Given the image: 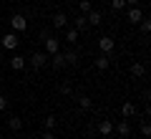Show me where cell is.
Here are the masks:
<instances>
[{"label": "cell", "mask_w": 151, "mask_h": 139, "mask_svg": "<svg viewBox=\"0 0 151 139\" xmlns=\"http://www.w3.org/2000/svg\"><path fill=\"white\" fill-rule=\"evenodd\" d=\"M0 43H3V48L15 51L18 46H20V38H18V33H3V36H0Z\"/></svg>", "instance_id": "1"}, {"label": "cell", "mask_w": 151, "mask_h": 139, "mask_svg": "<svg viewBox=\"0 0 151 139\" xmlns=\"http://www.w3.org/2000/svg\"><path fill=\"white\" fill-rule=\"evenodd\" d=\"M25 63H30L33 66V68H43V66L45 63H48V53H40V51H33V56H30V58H25Z\"/></svg>", "instance_id": "2"}, {"label": "cell", "mask_w": 151, "mask_h": 139, "mask_svg": "<svg viewBox=\"0 0 151 139\" xmlns=\"http://www.w3.org/2000/svg\"><path fill=\"white\" fill-rule=\"evenodd\" d=\"M10 28H13V33H23L28 28V18L23 15V13H15V15L10 18Z\"/></svg>", "instance_id": "3"}, {"label": "cell", "mask_w": 151, "mask_h": 139, "mask_svg": "<svg viewBox=\"0 0 151 139\" xmlns=\"http://www.w3.org/2000/svg\"><path fill=\"white\" fill-rule=\"evenodd\" d=\"M43 48H45V53H48V56H53V53H58V51H60V41L55 36H48L43 41Z\"/></svg>", "instance_id": "4"}, {"label": "cell", "mask_w": 151, "mask_h": 139, "mask_svg": "<svg viewBox=\"0 0 151 139\" xmlns=\"http://www.w3.org/2000/svg\"><path fill=\"white\" fill-rule=\"evenodd\" d=\"M98 48H101V53H111V51L116 48V43H113V38L101 36V38H98Z\"/></svg>", "instance_id": "5"}, {"label": "cell", "mask_w": 151, "mask_h": 139, "mask_svg": "<svg viewBox=\"0 0 151 139\" xmlns=\"http://www.w3.org/2000/svg\"><path fill=\"white\" fill-rule=\"evenodd\" d=\"M141 18H144V10H141L139 5L129 8V13H126V20H129V23H134V25H136V23H141Z\"/></svg>", "instance_id": "6"}, {"label": "cell", "mask_w": 151, "mask_h": 139, "mask_svg": "<svg viewBox=\"0 0 151 139\" xmlns=\"http://www.w3.org/2000/svg\"><path fill=\"white\" fill-rule=\"evenodd\" d=\"M86 20H88V25H101L103 15H101V10H93V8H91V10L86 13Z\"/></svg>", "instance_id": "7"}, {"label": "cell", "mask_w": 151, "mask_h": 139, "mask_svg": "<svg viewBox=\"0 0 151 139\" xmlns=\"http://www.w3.org/2000/svg\"><path fill=\"white\" fill-rule=\"evenodd\" d=\"M48 63L53 66L55 71H60V68H65V58H63V53H60V51H58V53H53V56H50V58H48Z\"/></svg>", "instance_id": "8"}, {"label": "cell", "mask_w": 151, "mask_h": 139, "mask_svg": "<svg viewBox=\"0 0 151 139\" xmlns=\"http://www.w3.org/2000/svg\"><path fill=\"white\" fill-rule=\"evenodd\" d=\"M73 99L78 101V106H81V109H93V99L86 96V94H73Z\"/></svg>", "instance_id": "9"}, {"label": "cell", "mask_w": 151, "mask_h": 139, "mask_svg": "<svg viewBox=\"0 0 151 139\" xmlns=\"http://www.w3.org/2000/svg\"><path fill=\"white\" fill-rule=\"evenodd\" d=\"M131 76H134V79H144L146 76V66L141 63V61H134V63H131Z\"/></svg>", "instance_id": "10"}, {"label": "cell", "mask_w": 151, "mask_h": 139, "mask_svg": "<svg viewBox=\"0 0 151 139\" xmlns=\"http://www.w3.org/2000/svg\"><path fill=\"white\" fill-rule=\"evenodd\" d=\"M8 66H10L13 71H23V68H25L28 63H25V58H23V56H18V53H15V56L10 58V61H8Z\"/></svg>", "instance_id": "11"}, {"label": "cell", "mask_w": 151, "mask_h": 139, "mask_svg": "<svg viewBox=\"0 0 151 139\" xmlns=\"http://www.w3.org/2000/svg\"><path fill=\"white\" fill-rule=\"evenodd\" d=\"M96 132H98V134H103V137H108V134L113 132V122H108V119L98 122V124H96Z\"/></svg>", "instance_id": "12"}, {"label": "cell", "mask_w": 151, "mask_h": 139, "mask_svg": "<svg viewBox=\"0 0 151 139\" xmlns=\"http://www.w3.org/2000/svg\"><path fill=\"white\" fill-rule=\"evenodd\" d=\"M113 127H116V132H119V137H131V124L129 122H116L113 124Z\"/></svg>", "instance_id": "13"}, {"label": "cell", "mask_w": 151, "mask_h": 139, "mask_svg": "<svg viewBox=\"0 0 151 139\" xmlns=\"http://www.w3.org/2000/svg\"><path fill=\"white\" fill-rule=\"evenodd\" d=\"M50 23H53V28L58 31V28H65V25H68V18H65V13H55Z\"/></svg>", "instance_id": "14"}, {"label": "cell", "mask_w": 151, "mask_h": 139, "mask_svg": "<svg viewBox=\"0 0 151 139\" xmlns=\"http://www.w3.org/2000/svg\"><path fill=\"white\" fill-rule=\"evenodd\" d=\"M108 66H111V58H108V53H101V56L96 58V68H98V71H106Z\"/></svg>", "instance_id": "15"}, {"label": "cell", "mask_w": 151, "mask_h": 139, "mask_svg": "<svg viewBox=\"0 0 151 139\" xmlns=\"http://www.w3.org/2000/svg\"><path fill=\"white\" fill-rule=\"evenodd\" d=\"M8 129H10V132H20L23 129V119L20 116H10L8 119Z\"/></svg>", "instance_id": "16"}, {"label": "cell", "mask_w": 151, "mask_h": 139, "mask_svg": "<svg viewBox=\"0 0 151 139\" xmlns=\"http://www.w3.org/2000/svg\"><path fill=\"white\" fill-rule=\"evenodd\" d=\"M73 25H76V31H78V33H81V31H86V28H88V20H86V15H83V13H81V15H76Z\"/></svg>", "instance_id": "17"}, {"label": "cell", "mask_w": 151, "mask_h": 139, "mask_svg": "<svg viewBox=\"0 0 151 139\" xmlns=\"http://www.w3.org/2000/svg\"><path fill=\"white\" fill-rule=\"evenodd\" d=\"M63 58H65V66H78V63H81L76 51H68V53H63Z\"/></svg>", "instance_id": "18"}, {"label": "cell", "mask_w": 151, "mask_h": 139, "mask_svg": "<svg viewBox=\"0 0 151 139\" xmlns=\"http://www.w3.org/2000/svg\"><path fill=\"white\" fill-rule=\"evenodd\" d=\"M43 127L48 129V132H55V127H58V119H55L53 114H48V116L43 119Z\"/></svg>", "instance_id": "19"}, {"label": "cell", "mask_w": 151, "mask_h": 139, "mask_svg": "<svg viewBox=\"0 0 151 139\" xmlns=\"http://www.w3.org/2000/svg\"><path fill=\"white\" fill-rule=\"evenodd\" d=\"M121 114H124L126 119H129V116H134V114H136V104H134V101H126L124 106H121Z\"/></svg>", "instance_id": "20"}, {"label": "cell", "mask_w": 151, "mask_h": 139, "mask_svg": "<svg viewBox=\"0 0 151 139\" xmlns=\"http://www.w3.org/2000/svg\"><path fill=\"white\" fill-rule=\"evenodd\" d=\"M63 41L76 43V41H78V31H76V28H68V31H65V38H63Z\"/></svg>", "instance_id": "21"}, {"label": "cell", "mask_w": 151, "mask_h": 139, "mask_svg": "<svg viewBox=\"0 0 151 139\" xmlns=\"http://www.w3.org/2000/svg\"><path fill=\"white\" fill-rule=\"evenodd\" d=\"M124 8H126V0H111V10H113V13L124 10Z\"/></svg>", "instance_id": "22"}, {"label": "cell", "mask_w": 151, "mask_h": 139, "mask_svg": "<svg viewBox=\"0 0 151 139\" xmlns=\"http://www.w3.org/2000/svg\"><path fill=\"white\" fill-rule=\"evenodd\" d=\"M58 91L63 94V96H70V94H73V86H70L68 81H65V84H60V89H58Z\"/></svg>", "instance_id": "23"}, {"label": "cell", "mask_w": 151, "mask_h": 139, "mask_svg": "<svg viewBox=\"0 0 151 139\" xmlns=\"http://www.w3.org/2000/svg\"><path fill=\"white\" fill-rule=\"evenodd\" d=\"M139 25H141V31H144V33H149V31H151V20H149L146 15L141 18V23H139Z\"/></svg>", "instance_id": "24"}, {"label": "cell", "mask_w": 151, "mask_h": 139, "mask_svg": "<svg viewBox=\"0 0 151 139\" xmlns=\"http://www.w3.org/2000/svg\"><path fill=\"white\" fill-rule=\"evenodd\" d=\"M78 5H81V10H83V15H86V13L91 10V0H78Z\"/></svg>", "instance_id": "25"}, {"label": "cell", "mask_w": 151, "mask_h": 139, "mask_svg": "<svg viewBox=\"0 0 151 139\" xmlns=\"http://www.w3.org/2000/svg\"><path fill=\"white\" fill-rule=\"evenodd\" d=\"M8 104H10V101H8V96H5V94H0V111H5Z\"/></svg>", "instance_id": "26"}, {"label": "cell", "mask_w": 151, "mask_h": 139, "mask_svg": "<svg viewBox=\"0 0 151 139\" xmlns=\"http://www.w3.org/2000/svg\"><path fill=\"white\" fill-rule=\"evenodd\" d=\"M141 134H144V137L149 139V134H151V127H149V122H144V124H141Z\"/></svg>", "instance_id": "27"}, {"label": "cell", "mask_w": 151, "mask_h": 139, "mask_svg": "<svg viewBox=\"0 0 151 139\" xmlns=\"http://www.w3.org/2000/svg\"><path fill=\"white\" fill-rule=\"evenodd\" d=\"M40 139H55V132H48V129H45V132L40 134Z\"/></svg>", "instance_id": "28"}, {"label": "cell", "mask_w": 151, "mask_h": 139, "mask_svg": "<svg viewBox=\"0 0 151 139\" xmlns=\"http://www.w3.org/2000/svg\"><path fill=\"white\" fill-rule=\"evenodd\" d=\"M139 3H141V0H126V5H129V8H136Z\"/></svg>", "instance_id": "29"}, {"label": "cell", "mask_w": 151, "mask_h": 139, "mask_svg": "<svg viewBox=\"0 0 151 139\" xmlns=\"http://www.w3.org/2000/svg\"><path fill=\"white\" fill-rule=\"evenodd\" d=\"M106 139H116V137H111V134H108V137H106Z\"/></svg>", "instance_id": "30"}, {"label": "cell", "mask_w": 151, "mask_h": 139, "mask_svg": "<svg viewBox=\"0 0 151 139\" xmlns=\"http://www.w3.org/2000/svg\"><path fill=\"white\" fill-rule=\"evenodd\" d=\"M0 36H3V25H0Z\"/></svg>", "instance_id": "31"}, {"label": "cell", "mask_w": 151, "mask_h": 139, "mask_svg": "<svg viewBox=\"0 0 151 139\" xmlns=\"http://www.w3.org/2000/svg\"><path fill=\"white\" fill-rule=\"evenodd\" d=\"M88 139H96V137H93V134H91V137H88Z\"/></svg>", "instance_id": "32"}]
</instances>
